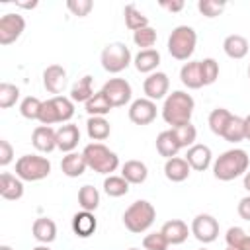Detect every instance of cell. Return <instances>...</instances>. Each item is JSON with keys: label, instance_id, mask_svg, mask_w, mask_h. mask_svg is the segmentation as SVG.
<instances>
[{"label": "cell", "instance_id": "cell-41", "mask_svg": "<svg viewBox=\"0 0 250 250\" xmlns=\"http://www.w3.org/2000/svg\"><path fill=\"white\" fill-rule=\"evenodd\" d=\"M227 2L223 0H199L197 2V10L205 16V18H217L225 12Z\"/></svg>", "mask_w": 250, "mask_h": 250}, {"label": "cell", "instance_id": "cell-31", "mask_svg": "<svg viewBox=\"0 0 250 250\" xmlns=\"http://www.w3.org/2000/svg\"><path fill=\"white\" fill-rule=\"evenodd\" d=\"M123 16H125V25L131 31H139V29H143V27L148 25V18L135 4H127L125 10H123Z\"/></svg>", "mask_w": 250, "mask_h": 250}, {"label": "cell", "instance_id": "cell-27", "mask_svg": "<svg viewBox=\"0 0 250 250\" xmlns=\"http://www.w3.org/2000/svg\"><path fill=\"white\" fill-rule=\"evenodd\" d=\"M121 176L129 182V184H143L146 178H148V168L145 162L141 160H127L123 166H121Z\"/></svg>", "mask_w": 250, "mask_h": 250}, {"label": "cell", "instance_id": "cell-51", "mask_svg": "<svg viewBox=\"0 0 250 250\" xmlns=\"http://www.w3.org/2000/svg\"><path fill=\"white\" fill-rule=\"evenodd\" d=\"M244 137L246 141H250V115L244 117Z\"/></svg>", "mask_w": 250, "mask_h": 250}, {"label": "cell", "instance_id": "cell-17", "mask_svg": "<svg viewBox=\"0 0 250 250\" xmlns=\"http://www.w3.org/2000/svg\"><path fill=\"white\" fill-rule=\"evenodd\" d=\"M80 141V131L78 125L74 123H64L57 129V148L61 152H74V148L78 146Z\"/></svg>", "mask_w": 250, "mask_h": 250}, {"label": "cell", "instance_id": "cell-14", "mask_svg": "<svg viewBox=\"0 0 250 250\" xmlns=\"http://www.w3.org/2000/svg\"><path fill=\"white\" fill-rule=\"evenodd\" d=\"M31 145L39 152H53L57 148V131L49 125H39L31 133Z\"/></svg>", "mask_w": 250, "mask_h": 250}, {"label": "cell", "instance_id": "cell-44", "mask_svg": "<svg viewBox=\"0 0 250 250\" xmlns=\"http://www.w3.org/2000/svg\"><path fill=\"white\" fill-rule=\"evenodd\" d=\"M66 8L70 10L72 16L86 18V16L92 12L94 2H92V0H68V2H66Z\"/></svg>", "mask_w": 250, "mask_h": 250}, {"label": "cell", "instance_id": "cell-24", "mask_svg": "<svg viewBox=\"0 0 250 250\" xmlns=\"http://www.w3.org/2000/svg\"><path fill=\"white\" fill-rule=\"evenodd\" d=\"M31 232H33V238L41 244H51L55 238H57V225L53 219H47V217H39L33 221V227H31Z\"/></svg>", "mask_w": 250, "mask_h": 250}, {"label": "cell", "instance_id": "cell-49", "mask_svg": "<svg viewBox=\"0 0 250 250\" xmlns=\"http://www.w3.org/2000/svg\"><path fill=\"white\" fill-rule=\"evenodd\" d=\"M160 6H162L164 10H168V12H182L186 4H184L182 0H172V2H168V0H162V2H160Z\"/></svg>", "mask_w": 250, "mask_h": 250}, {"label": "cell", "instance_id": "cell-36", "mask_svg": "<svg viewBox=\"0 0 250 250\" xmlns=\"http://www.w3.org/2000/svg\"><path fill=\"white\" fill-rule=\"evenodd\" d=\"M223 139L229 141V143H240L244 141V117H238V115H232L229 125L225 127V133H223Z\"/></svg>", "mask_w": 250, "mask_h": 250}, {"label": "cell", "instance_id": "cell-10", "mask_svg": "<svg viewBox=\"0 0 250 250\" xmlns=\"http://www.w3.org/2000/svg\"><path fill=\"white\" fill-rule=\"evenodd\" d=\"M25 29V20L20 14L8 12L0 18V45H12L14 41L20 39V35Z\"/></svg>", "mask_w": 250, "mask_h": 250}, {"label": "cell", "instance_id": "cell-53", "mask_svg": "<svg viewBox=\"0 0 250 250\" xmlns=\"http://www.w3.org/2000/svg\"><path fill=\"white\" fill-rule=\"evenodd\" d=\"M242 184H244V189H246V191H250V170L244 174V180H242Z\"/></svg>", "mask_w": 250, "mask_h": 250}, {"label": "cell", "instance_id": "cell-55", "mask_svg": "<svg viewBox=\"0 0 250 250\" xmlns=\"http://www.w3.org/2000/svg\"><path fill=\"white\" fill-rule=\"evenodd\" d=\"M0 250H14V248H12V246H8V244H2V246H0Z\"/></svg>", "mask_w": 250, "mask_h": 250}, {"label": "cell", "instance_id": "cell-38", "mask_svg": "<svg viewBox=\"0 0 250 250\" xmlns=\"http://www.w3.org/2000/svg\"><path fill=\"white\" fill-rule=\"evenodd\" d=\"M41 105H43V102H41L39 98L27 96V98H23L21 104H20V113H21V117H25V119H29V121H35V119H39Z\"/></svg>", "mask_w": 250, "mask_h": 250}, {"label": "cell", "instance_id": "cell-33", "mask_svg": "<svg viewBox=\"0 0 250 250\" xmlns=\"http://www.w3.org/2000/svg\"><path fill=\"white\" fill-rule=\"evenodd\" d=\"M230 117H232V113H230L229 109H225V107H217V109H213V111L209 113V119H207V121H209V129H211L215 135L223 137L225 127L229 125Z\"/></svg>", "mask_w": 250, "mask_h": 250}, {"label": "cell", "instance_id": "cell-52", "mask_svg": "<svg viewBox=\"0 0 250 250\" xmlns=\"http://www.w3.org/2000/svg\"><path fill=\"white\" fill-rule=\"evenodd\" d=\"M238 250H250V234H246V238L240 242V246H236Z\"/></svg>", "mask_w": 250, "mask_h": 250}, {"label": "cell", "instance_id": "cell-34", "mask_svg": "<svg viewBox=\"0 0 250 250\" xmlns=\"http://www.w3.org/2000/svg\"><path fill=\"white\" fill-rule=\"evenodd\" d=\"M129 186H131V184H129L123 176H115V174H111V176H107V178L104 180V191H105L109 197L127 195Z\"/></svg>", "mask_w": 250, "mask_h": 250}, {"label": "cell", "instance_id": "cell-39", "mask_svg": "<svg viewBox=\"0 0 250 250\" xmlns=\"http://www.w3.org/2000/svg\"><path fill=\"white\" fill-rule=\"evenodd\" d=\"M180 146L182 148H189L195 145V139H197V129L191 125V123H186V125H180V127H174L172 129Z\"/></svg>", "mask_w": 250, "mask_h": 250}, {"label": "cell", "instance_id": "cell-5", "mask_svg": "<svg viewBox=\"0 0 250 250\" xmlns=\"http://www.w3.org/2000/svg\"><path fill=\"white\" fill-rule=\"evenodd\" d=\"M197 45V33L191 25H178L172 29L170 37H168V53L176 59V61H188Z\"/></svg>", "mask_w": 250, "mask_h": 250}, {"label": "cell", "instance_id": "cell-23", "mask_svg": "<svg viewBox=\"0 0 250 250\" xmlns=\"http://www.w3.org/2000/svg\"><path fill=\"white\" fill-rule=\"evenodd\" d=\"M86 168H88V164H86V158L82 152H68L61 160V170L68 178H80L86 172Z\"/></svg>", "mask_w": 250, "mask_h": 250}, {"label": "cell", "instance_id": "cell-25", "mask_svg": "<svg viewBox=\"0 0 250 250\" xmlns=\"http://www.w3.org/2000/svg\"><path fill=\"white\" fill-rule=\"evenodd\" d=\"M189 164L186 158H180V156H174V158H168L164 162V176L170 180V182H184L188 180L189 176Z\"/></svg>", "mask_w": 250, "mask_h": 250}, {"label": "cell", "instance_id": "cell-9", "mask_svg": "<svg viewBox=\"0 0 250 250\" xmlns=\"http://www.w3.org/2000/svg\"><path fill=\"white\" fill-rule=\"evenodd\" d=\"M102 92L105 94V98L109 100V104L113 107H121L125 104H129L133 98V88L125 78H109L102 86Z\"/></svg>", "mask_w": 250, "mask_h": 250}, {"label": "cell", "instance_id": "cell-57", "mask_svg": "<svg viewBox=\"0 0 250 250\" xmlns=\"http://www.w3.org/2000/svg\"><path fill=\"white\" fill-rule=\"evenodd\" d=\"M248 78H250V64H248Z\"/></svg>", "mask_w": 250, "mask_h": 250}, {"label": "cell", "instance_id": "cell-20", "mask_svg": "<svg viewBox=\"0 0 250 250\" xmlns=\"http://www.w3.org/2000/svg\"><path fill=\"white\" fill-rule=\"evenodd\" d=\"M248 39L244 35H238V33H232V35H227L225 41H223V51L227 57L238 61V59H244L248 55Z\"/></svg>", "mask_w": 250, "mask_h": 250}, {"label": "cell", "instance_id": "cell-3", "mask_svg": "<svg viewBox=\"0 0 250 250\" xmlns=\"http://www.w3.org/2000/svg\"><path fill=\"white\" fill-rule=\"evenodd\" d=\"M156 219V209L150 201L146 199H137L133 201L125 213H123V225L129 232L133 234H141V232H146L152 223Z\"/></svg>", "mask_w": 250, "mask_h": 250}, {"label": "cell", "instance_id": "cell-7", "mask_svg": "<svg viewBox=\"0 0 250 250\" xmlns=\"http://www.w3.org/2000/svg\"><path fill=\"white\" fill-rule=\"evenodd\" d=\"M100 62H102V68L105 72L119 74L121 70H125L133 62V55H131V49L125 43L115 41V43H109L102 49Z\"/></svg>", "mask_w": 250, "mask_h": 250}, {"label": "cell", "instance_id": "cell-13", "mask_svg": "<svg viewBox=\"0 0 250 250\" xmlns=\"http://www.w3.org/2000/svg\"><path fill=\"white\" fill-rule=\"evenodd\" d=\"M186 160H188V164H189L191 170H195V172H205V170L213 164V152H211V148H209L207 145L195 143L193 146L188 148Z\"/></svg>", "mask_w": 250, "mask_h": 250}, {"label": "cell", "instance_id": "cell-2", "mask_svg": "<svg viewBox=\"0 0 250 250\" xmlns=\"http://www.w3.org/2000/svg\"><path fill=\"white\" fill-rule=\"evenodd\" d=\"M248 164H250V158L246 150L230 148V150H225L221 156H217V160L213 162V176L221 182H230L238 176H244L248 172Z\"/></svg>", "mask_w": 250, "mask_h": 250}, {"label": "cell", "instance_id": "cell-32", "mask_svg": "<svg viewBox=\"0 0 250 250\" xmlns=\"http://www.w3.org/2000/svg\"><path fill=\"white\" fill-rule=\"evenodd\" d=\"M78 205L82 211H96L100 205V191L94 186H82L78 191Z\"/></svg>", "mask_w": 250, "mask_h": 250}, {"label": "cell", "instance_id": "cell-56", "mask_svg": "<svg viewBox=\"0 0 250 250\" xmlns=\"http://www.w3.org/2000/svg\"><path fill=\"white\" fill-rule=\"evenodd\" d=\"M227 250H238V248H230V246H227Z\"/></svg>", "mask_w": 250, "mask_h": 250}, {"label": "cell", "instance_id": "cell-15", "mask_svg": "<svg viewBox=\"0 0 250 250\" xmlns=\"http://www.w3.org/2000/svg\"><path fill=\"white\" fill-rule=\"evenodd\" d=\"M70 227L78 238H90L98 229V221H96L92 211H78L72 215Z\"/></svg>", "mask_w": 250, "mask_h": 250}, {"label": "cell", "instance_id": "cell-30", "mask_svg": "<svg viewBox=\"0 0 250 250\" xmlns=\"http://www.w3.org/2000/svg\"><path fill=\"white\" fill-rule=\"evenodd\" d=\"M84 109H86V113H88L90 117H94V115L105 117V115L113 109V105L109 104V100L105 98V94L100 90V92H96V94L84 104Z\"/></svg>", "mask_w": 250, "mask_h": 250}, {"label": "cell", "instance_id": "cell-48", "mask_svg": "<svg viewBox=\"0 0 250 250\" xmlns=\"http://www.w3.org/2000/svg\"><path fill=\"white\" fill-rule=\"evenodd\" d=\"M236 211H238L240 219H244V221H250V195H246V197H242V199L238 201V207H236Z\"/></svg>", "mask_w": 250, "mask_h": 250}, {"label": "cell", "instance_id": "cell-19", "mask_svg": "<svg viewBox=\"0 0 250 250\" xmlns=\"http://www.w3.org/2000/svg\"><path fill=\"white\" fill-rule=\"evenodd\" d=\"M0 195L8 201L20 199L23 195V180H20L18 176L10 172H2L0 174Z\"/></svg>", "mask_w": 250, "mask_h": 250}, {"label": "cell", "instance_id": "cell-29", "mask_svg": "<svg viewBox=\"0 0 250 250\" xmlns=\"http://www.w3.org/2000/svg\"><path fill=\"white\" fill-rule=\"evenodd\" d=\"M86 133L96 143L98 141H105L109 137V133H111V125H109V121L105 117L94 115V117H88V121H86Z\"/></svg>", "mask_w": 250, "mask_h": 250}, {"label": "cell", "instance_id": "cell-12", "mask_svg": "<svg viewBox=\"0 0 250 250\" xmlns=\"http://www.w3.org/2000/svg\"><path fill=\"white\" fill-rule=\"evenodd\" d=\"M129 119L135 125H148L156 119V102L148 98L133 100L129 105Z\"/></svg>", "mask_w": 250, "mask_h": 250}, {"label": "cell", "instance_id": "cell-58", "mask_svg": "<svg viewBox=\"0 0 250 250\" xmlns=\"http://www.w3.org/2000/svg\"><path fill=\"white\" fill-rule=\"evenodd\" d=\"M129 250H139V248H129Z\"/></svg>", "mask_w": 250, "mask_h": 250}, {"label": "cell", "instance_id": "cell-46", "mask_svg": "<svg viewBox=\"0 0 250 250\" xmlns=\"http://www.w3.org/2000/svg\"><path fill=\"white\" fill-rule=\"evenodd\" d=\"M244 238H246V232H244V229H240V227H230V229L227 230V234H225L227 246H230V248L240 246V242H242Z\"/></svg>", "mask_w": 250, "mask_h": 250}, {"label": "cell", "instance_id": "cell-8", "mask_svg": "<svg viewBox=\"0 0 250 250\" xmlns=\"http://www.w3.org/2000/svg\"><path fill=\"white\" fill-rule=\"evenodd\" d=\"M189 229H191V234H193L199 242H203V244L215 242L217 236H219V223H217V219H215L213 215H209V213H199V215H195Z\"/></svg>", "mask_w": 250, "mask_h": 250}, {"label": "cell", "instance_id": "cell-26", "mask_svg": "<svg viewBox=\"0 0 250 250\" xmlns=\"http://www.w3.org/2000/svg\"><path fill=\"white\" fill-rule=\"evenodd\" d=\"M180 148L182 146H180V143H178V139H176L172 129H166V131L158 133V137H156V150H158L160 156H164L166 160L174 158L180 152Z\"/></svg>", "mask_w": 250, "mask_h": 250}, {"label": "cell", "instance_id": "cell-50", "mask_svg": "<svg viewBox=\"0 0 250 250\" xmlns=\"http://www.w3.org/2000/svg\"><path fill=\"white\" fill-rule=\"evenodd\" d=\"M37 0H31V2H16V6L18 8H25V10H33V8H37Z\"/></svg>", "mask_w": 250, "mask_h": 250}, {"label": "cell", "instance_id": "cell-28", "mask_svg": "<svg viewBox=\"0 0 250 250\" xmlns=\"http://www.w3.org/2000/svg\"><path fill=\"white\" fill-rule=\"evenodd\" d=\"M92 76L90 74H86V76H82V78H78L74 84H72V88H70V100L74 102V104H86L96 92H94V88H92Z\"/></svg>", "mask_w": 250, "mask_h": 250}, {"label": "cell", "instance_id": "cell-22", "mask_svg": "<svg viewBox=\"0 0 250 250\" xmlns=\"http://www.w3.org/2000/svg\"><path fill=\"white\" fill-rule=\"evenodd\" d=\"M180 80L186 88L189 90H199L203 86V78H201V62L199 61H188L182 68H180Z\"/></svg>", "mask_w": 250, "mask_h": 250}, {"label": "cell", "instance_id": "cell-16", "mask_svg": "<svg viewBox=\"0 0 250 250\" xmlns=\"http://www.w3.org/2000/svg\"><path fill=\"white\" fill-rule=\"evenodd\" d=\"M43 86L49 94H61L66 86V70L61 64H49L43 70Z\"/></svg>", "mask_w": 250, "mask_h": 250}, {"label": "cell", "instance_id": "cell-59", "mask_svg": "<svg viewBox=\"0 0 250 250\" xmlns=\"http://www.w3.org/2000/svg\"><path fill=\"white\" fill-rule=\"evenodd\" d=\"M199 250H209V248H199Z\"/></svg>", "mask_w": 250, "mask_h": 250}, {"label": "cell", "instance_id": "cell-1", "mask_svg": "<svg viewBox=\"0 0 250 250\" xmlns=\"http://www.w3.org/2000/svg\"><path fill=\"white\" fill-rule=\"evenodd\" d=\"M193 107L195 102L193 98L184 92V90H174L172 94L166 96L164 105H162V119L174 129L186 123H191V115H193Z\"/></svg>", "mask_w": 250, "mask_h": 250}, {"label": "cell", "instance_id": "cell-47", "mask_svg": "<svg viewBox=\"0 0 250 250\" xmlns=\"http://www.w3.org/2000/svg\"><path fill=\"white\" fill-rule=\"evenodd\" d=\"M14 160V148L6 139H0V166H8Z\"/></svg>", "mask_w": 250, "mask_h": 250}, {"label": "cell", "instance_id": "cell-45", "mask_svg": "<svg viewBox=\"0 0 250 250\" xmlns=\"http://www.w3.org/2000/svg\"><path fill=\"white\" fill-rule=\"evenodd\" d=\"M37 121H41V125H53V123H59V119H57V109H55V105H53V100H45L43 102V105H41V113H39V119Z\"/></svg>", "mask_w": 250, "mask_h": 250}, {"label": "cell", "instance_id": "cell-42", "mask_svg": "<svg viewBox=\"0 0 250 250\" xmlns=\"http://www.w3.org/2000/svg\"><path fill=\"white\" fill-rule=\"evenodd\" d=\"M201 62V78H203V86H209L213 84L217 78H219V62L215 59H203L199 61Z\"/></svg>", "mask_w": 250, "mask_h": 250}, {"label": "cell", "instance_id": "cell-40", "mask_svg": "<svg viewBox=\"0 0 250 250\" xmlns=\"http://www.w3.org/2000/svg\"><path fill=\"white\" fill-rule=\"evenodd\" d=\"M18 98H20V88L16 84H10V82L0 84V107L2 109H8V107L16 105Z\"/></svg>", "mask_w": 250, "mask_h": 250}, {"label": "cell", "instance_id": "cell-35", "mask_svg": "<svg viewBox=\"0 0 250 250\" xmlns=\"http://www.w3.org/2000/svg\"><path fill=\"white\" fill-rule=\"evenodd\" d=\"M53 105L57 109V119L59 123H68L74 115V102L66 96H53Z\"/></svg>", "mask_w": 250, "mask_h": 250}, {"label": "cell", "instance_id": "cell-4", "mask_svg": "<svg viewBox=\"0 0 250 250\" xmlns=\"http://www.w3.org/2000/svg\"><path fill=\"white\" fill-rule=\"evenodd\" d=\"M82 154L86 158L88 168L98 172V174L111 176L119 168V156L111 148H107L104 143H90V145H86Z\"/></svg>", "mask_w": 250, "mask_h": 250}, {"label": "cell", "instance_id": "cell-6", "mask_svg": "<svg viewBox=\"0 0 250 250\" xmlns=\"http://www.w3.org/2000/svg\"><path fill=\"white\" fill-rule=\"evenodd\" d=\"M51 174V162L39 154H23L16 160V176L23 182H39Z\"/></svg>", "mask_w": 250, "mask_h": 250}, {"label": "cell", "instance_id": "cell-21", "mask_svg": "<svg viewBox=\"0 0 250 250\" xmlns=\"http://www.w3.org/2000/svg\"><path fill=\"white\" fill-rule=\"evenodd\" d=\"M133 64L139 72L143 74H152L156 72L158 64H160V53L156 49H145V51H139L135 57H133Z\"/></svg>", "mask_w": 250, "mask_h": 250}, {"label": "cell", "instance_id": "cell-54", "mask_svg": "<svg viewBox=\"0 0 250 250\" xmlns=\"http://www.w3.org/2000/svg\"><path fill=\"white\" fill-rule=\"evenodd\" d=\"M31 250H51L47 244H39V246H35V248H31Z\"/></svg>", "mask_w": 250, "mask_h": 250}, {"label": "cell", "instance_id": "cell-18", "mask_svg": "<svg viewBox=\"0 0 250 250\" xmlns=\"http://www.w3.org/2000/svg\"><path fill=\"white\" fill-rule=\"evenodd\" d=\"M160 232L166 236L170 246H178V244L188 240V234L191 232V229H188V225L182 219H170V221H166L162 225Z\"/></svg>", "mask_w": 250, "mask_h": 250}, {"label": "cell", "instance_id": "cell-11", "mask_svg": "<svg viewBox=\"0 0 250 250\" xmlns=\"http://www.w3.org/2000/svg\"><path fill=\"white\" fill-rule=\"evenodd\" d=\"M168 90H170V78H168L166 72H160V70L148 74V76L145 78V82H143L145 98H148V100H152V102L162 100V98L166 100Z\"/></svg>", "mask_w": 250, "mask_h": 250}, {"label": "cell", "instance_id": "cell-37", "mask_svg": "<svg viewBox=\"0 0 250 250\" xmlns=\"http://www.w3.org/2000/svg\"><path fill=\"white\" fill-rule=\"evenodd\" d=\"M156 29L154 27H150V25H146V27H143V29H139V31H133V43L141 49V51H145V49H152V45L156 43Z\"/></svg>", "mask_w": 250, "mask_h": 250}, {"label": "cell", "instance_id": "cell-43", "mask_svg": "<svg viewBox=\"0 0 250 250\" xmlns=\"http://www.w3.org/2000/svg\"><path fill=\"white\" fill-rule=\"evenodd\" d=\"M168 240H166V236L160 232V230H156V232H148L145 238H143V248L145 250H168Z\"/></svg>", "mask_w": 250, "mask_h": 250}]
</instances>
